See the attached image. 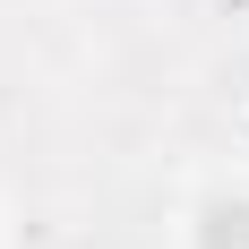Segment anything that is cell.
<instances>
[{
  "label": "cell",
  "instance_id": "1",
  "mask_svg": "<svg viewBox=\"0 0 249 249\" xmlns=\"http://www.w3.org/2000/svg\"><path fill=\"white\" fill-rule=\"evenodd\" d=\"M198 249H249V198H215V206H206Z\"/></svg>",
  "mask_w": 249,
  "mask_h": 249
}]
</instances>
